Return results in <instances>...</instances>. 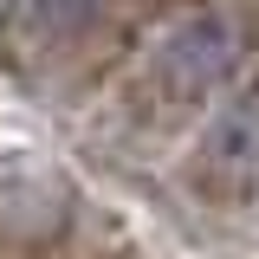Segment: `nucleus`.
Here are the masks:
<instances>
[{"label":"nucleus","mask_w":259,"mask_h":259,"mask_svg":"<svg viewBox=\"0 0 259 259\" xmlns=\"http://www.w3.org/2000/svg\"><path fill=\"white\" fill-rule=\"evenodd\" d=\"M194 168H201L207 188H221V194H240V188H253V182H259V110H253V104L227 110L221 123L207 130Z\"/></svg>","instance_id":"20e7f679"},{"label":"nucleus","mask_w":259,"mask_h":259,"mask_svg":"<svg viewBox=\"0 0 259 259\" xmlns=\"http://www.w3.org/2000/svg\"><path fill=\"white\" fill-rule=\"evenodd\" d=\"M78 194L52 156L13 149L0 156V253L7 259H46L71 240Z\"/></svg>","instance_id":"f03ea898"},{"label":"nucleus","mask_w":259,"mask_h":259,"mask_svg":"<svg viewBox=\"0 0 259 259\" xmlns=\"http://www.w3.org/2000/svg\"><path fill=\"white\" fill-rule=\"evenodd\" d=\"M110 7L117 0H7V46H20L26 59H52L91 39L110 20Z\"/></svg>","instance_id":"7ed1b4c3"},{"label":"nucleus","mask_w":259,"mask_h":259,"mask_svg":"<svg viewBox=\"0 0 259 259\" xmlns=\"http://www.w3.org/2000/svg\"><path fill=\"white\" fill-rule=\"evenodd\" d=\"M253 52V13L240 7H194L188 20L162 32L149 46V59L136 71V91L156 117H188V110H207L214 97L240 78V65Z\"/></svg>","instance_id":"f257e3e1"}]
</instances>
